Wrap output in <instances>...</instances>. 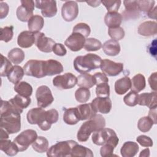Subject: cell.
Returning <instances> with one entry per match:
<instances>
[{"instance_id":"obj_1","label":"cell","mask_w":157,"mask_h":157,"mask_svg":"<svg viewBox=\"0 0 157 157\" xmlns=\"http://www.w3.org/2000/svg\"><path fill=\"white\" fill-rule=\"evenodd\" d=\"M105 126V120L100 114H96L88 121L83 123L77 134L79 142H84L88 140L91 133L98 131Z\"/></svg>"},{"instance_id":"obj_2","label":"cell","mask_w":157,"mask_h":157,"mask_svg":"<svg viewBox=\"0 0 157 157\" xmlns=\"http://www.w3.org/2000/svg\"><path fill=\"white\" fill-rule=\"evenodd\" d=\"M101 58L94 53H88L84 56H78L74 60L75 71L80 74H86L100 67Z\"/></svg>"},{"instance_id":"obj_3","label":"cell","mask_w":157,"mask_h":157,"mask_svg":"<svg viewBox=\"0 0 157 157\" xmlns=\"http://www.w3.org/2000/svg\"><path fill=\"white\" fill-rule=\"evenodd\" d=\"M0 127L10 134L18 132L21 129L20 113L10 112L0 114Z\"/></svg>"},{"instance_id":"obj_4","label":"cell","mask_w":157,"mask_h":157,"mask_svg":"<svg viewBox=\"0 0 157 157\" xmlns=\"http://www.w3.org/2000/svg\"><path fill=\"white\" fill-rule=\"evenodd\" d=\"M92 141L97 145L109 144L115 148L118 144L119 139L114 130L110 128H103L93 133Z\"/></svg>"},{"instance_id":"obj_5","label":"cell","mask_w":157,"mask_h":157,"mask_svg":"<svg viewBox=\"0 0 157 157\" xmlns=\"http://www.w3.org/2000/svg\"><path fill=\"white\" fill-rule=\"evenodd\" d=\"M77 144L72 140L58 142L48 149L47 156L48 157L71 156L72 149Z\"/></svg>"},{"instance_id":"obj_6","label":"cell","mask_w":157,"mask_h":157,"mask_svg":"<svg viewBox=\"0 0 157 157\" xmlns=\"http://www.w3.org/2000/svg\"><path fill=\"white\" fill-rule=\"evenodd\" d=\"M37 137V134L33 129H26L22 131L13 140L14 143L18 147L19 151H24L30 145L35 141Z\"/></svg>"},{"instance_id":"obj_7","label":"cell","mask_w":157,"mask_h":157,"mask_svg":"<svg viewBox=\"0 0 157 157\" xmlns=\"http://www.w3.org/2000/svg\"><path fill=\"white\" fill-rule=\"evenodd\" d=\"M45 110L41 107H36L30 109L26 115L28 121L31 124H37L42 131H48L45 124Z\"/></svg>"},{"instance_id":"obj_8","label":"cell","mask_w":157,"mask_h":157,"mask_svg":"<svg viewBox=\"0 0 157 157\" xmlns=\"http://www.w3.org/2000/svg\"><path fill=\"white\" fill-rule=\"evenodd\" d=\"M44 61L30 59L23 66L25 74L36 78L45 77L44 67Z\"/></svg>"},{"instance_id":"obj_9","label":"cell","mask_w":157,"mask_h":157,"mask_svg":"<svg viewBox=\"0 0 157 157\" xmlns=\"http://www.w3.org/2000/svg\"><path fill=\"white\" fill-rule=\"evenodd\" d=\"M77 83V78L71 72L57 75L53 79V85L59 90L72 88Z\"/></svg>"},{"instance_id":"obj_10","label":"cell","mask_w":157,"mask_h":157,"mask_svg":"<svg viewBox=\"0 0 157 157\" xmlns=\"http://www.w3.org/2000/svg\"><path fill=\"white\" fill-rule=\"evenodd\" d=\"M20 2L21 6L18 7L16 11L17 18L23 22L28 21L33 16L35 2L31 0H21Z\"/></svg>"},{"instance_id":"obj_11","label":"cell","mask_w":157,"mask_h":157,"mask_svg":"<svg viewBox=\"0 0 157 157\" xmlns=\"http://www.w3.org/2000/svg\"><path fill=\"white\" fill-rule=\"evenodd\" d=\"M36 98L37 105L41 108L49 106L54 101L50 89L46 85H41L37 88L36 92Z\"/></svg>"},{"instance_id":"obj_12","label":"cell","mask_w":157,"mask_h":157,"mask_svg":"<svg viewBox=\"0 0 157 157\" xmlns=\"http://www.w3.org/2000/svg\"><path fill=\"white\" fill-rule=\"evenodd\" d=\"M100 68L106 75L114 77L118 75L123 70V64L116 63L108 59L102 60Z\"/></svg>"},{"instance_id":"obj_13","label":"cell","mask_w":157,"mask_h":157,"mask_svg":"<svg viewBox=\"0 0 157 157\" xmlns=\"http://www.w3.org/2000/svg\"><path fill=\"white\" fill-rule=\"evenodd\" d=\"M36 8L41 10V13L44 17L51 18L56 15L57 13L56 2L53 0L35 1Z\"/></svg>"},{"instance_id":"obj_14","label":"cell","mask_w":157,"mask_h":157,"mask_svg":"<svg viewBox=\"0 0 157 157\" xmlns=\"http://www.w3.org/2000/svg\"><path fill=\"white\" fill-rule=\"evenodd\" d=\"M78 14V7L76 1H66L61 8V15L66 21H72Z\"/></svg>"},{"instance_id":"obj_15","label":"cell","mask_w":157,"mask_h":157,"mask_svg":"<svg viewBox=\"0 0 157 157\" xmlns=\"http://www.w3.org/2000/svg\"><path fill=\"white\" fill-rule=\"evenodd\" d=\"M35 45L37 47V48L42 52H52L53 47L56 44L55 42L52 38L46 37L44 33L36 32L35 33Z\"/></svg>"},{"instance_id":"obj_16","label":"cell","mask_w":157,"mask_h":157,"mask_svg":"<svg viewBox=\"0 0 157 157\" xmlns=\"http://www.w3.org/2000/svg\"><path fill=\"white\" fill-rule=\"evenodd\" d=\"M85 39L82 34L72 32L65 40L64 44L71 51L78 52L84 47Z\"/></svg>"},{"instance_id":"obj_17","label":"cell","mask_w":157,"mask_h":157,"mask_svg":"<svg viewBox=\"0 0 157 157\" xmlns=\"http://www.w3.org/2000/svg\"><path fill=\"white\" fill-rule=\"evenodd\" d=\"M94 110L103 114H107L110 112L112 109V101L109 97H96L91 102Z\"/></svg>"},{"instance_id":"obj_18","label":"cell","mask_w":157,"mask_h":157,"mask_svg":"<svg viewBox=\"0 0 157 157\" xmlns=\"http://www.w3.org/2000/svg\"><path fill=\"white\" fill-rule=\"evenodd\" d=\"M44 67L45 76H52L59 74L63 71L62 64L58 61L52 59L44 61Z\"/></svg>"},{"instance_id":"obj_19","label":"cell","mask_w":157,"mask_h":157,"mask_svg":"<svg viewBox=\"0 0 157 157\" xmlns=\"http://www.w3.org/2000/svg\"><path fill=\"white\" fill-rule=\"evenodd\" d=\"M123 4L125 10L123 12L122 17H124L126 20L129 18L135 19L139 17L140 11L137 1H124Z\"/></svg>"},{"instance_id":"obj_20","label":"cell","mask_w":157,"mask_h":157,"mask_svg":"<svg viewBox=\"0 0 157 157\" xmlns=\"http://www.w3.org/2000/svg\"><path fill=\"white\" fill-rule=\"evenodd\" d=\"M35 33L29 31H24L20 33L18 36L17 44L21 48H29L33 44H35Z\"/></svg>"},{"instance_id":"obj_21","label":"cell","mask_w":157,"mask_h":157,"mask_svg":"<svg viewBox=\"0 0 157 157\" xmlns=\"http://www.w3.org/2000/svg\"><path fill=\"white\" fill-rule=\"evenodd\" d=\"M138 33L143 36H151L157 33V23L156 21H146L138 27Z\"/></svg>"},{"instance_id":"obj_22","label":"cell","mask_w":157,"mask_h":157,"mask_svg":"<svg viewBox=\"0 0 157 157\" xmlns=\"http://www.w3.org/2000/svg\"><path fill=\"white\" fill-rule=\"evenodd\" d=\"M138 104L147 106L149 109L156 107V92L144 93L139 95Z\"/></svg>"},{"instance_id":"obj_23","label":"cell","mask_w":157,"mask_h":157,"mask_svg":"<svg viewBox=\"0 0 157 157\" xmlns=\"http://www.w3.org/2000/svg\"><path fill=\"white\" fill-rule=\"evenodd\" d=\"M63 121L69 125H74L80 121V117L77 107L66 109L63 114Z\"/></svg>"},{"instance_id":"obj_24","label":"cell","mask_w":157,"mask_h":157,"mask_svg":"<svg viewBox=\"0 0 157 157\" xmlns=\"http://www.w3.org/2000/svg\"><path fill=\"white\" fill-rule=\"evenodd\" d=\"M122 15L117 12L106 13L104 17V22L109 28L119 27L122 22Z\"/></svg>"},{"instance_id":"obj_25","label":"cell","mask_w":157,"mask_h":157,"mask_svg":"<svg viewBox=\"0 0 157 157\" xmlns=\"http://www.w3.org/2000/svg\"><path fill=\"white\" fill-rule=\"evenodd\" d=\"M102 50L105 55L114 56L119 54L121 48L118 41L110 39L104 43L102 45Z\"/></svg>"},{"instance_id":"obj_26","label":"cell","mask_w":157,"mask_h":157,"mask_svg":"<svg viewBox=\"0 0 157 157\" xmlns=\"http://www.w3.org/2000/svg\"><path fill=\"white\" fill-rule=\"evenodd\" d=\"M139 147L137 143L127 141L124 143L120 149V153L123 157H133L139 151Z\"/></svg>"},{"instance_id":"obj_27","label":"cell","mask_w":157,"mask_h":157,"mask_svg":"<svg viewBox=\"0 0 157 157\" xmlns=\"http://www.w3.org/2000/svg\"><path fill=\"white\" fill-rule=\"evenodd\" d=\"M131 86V79L129 77L125 76L118 80L115 83V91L119 95H122L126 93Z\"/></svg>"},{"instance_id":"obj_28","label":"cell","mask_w":157,"mask_h":157,"mask_svg":"<svg viewBox=\"0 0 157 157\" xmlns=\"http://www.w3.org/2000/svg\"><path fill=\"white\" fill-rule=\"evenodd\" d=\"M0 149L7 155L10 156L16 155L19 151L18 147L14 142L7 139L0 140Z\"/></svg>"},{"instance_id":"obj_29","label":"cell","mask_w":157,"mask_h":157,"mask_svg":"<svg viewBox=\"0 0 157 157\" xmlns=\"http://www.w3.org/2000/svg\"><path fill=\"white\" fill-rule=\"evenodd\" d=\"M44 25V20L39 15H33L28 21V27L29 31L40 32Z\"/></svg>"},{"instance_id":"obj_30","label":"cell","mask_w":157,"mask_h":157,"mask_svg":"<svg viewBox=\"0 0 157 157\" xmlns=\"http://www.w3.org/2000/svg\"><path fill=\"white\" fill-rule=\"evenodd\" d=\"M9 102H11L17 109L23 112L24 109L27 108L30 105L31 98L30 97H26L17 94L13 98L10 99Z\"/></svg>"},{"instance_id":"obj_31","label":"cell","mask_w":157,"mask_h":157,"mask_svg":"<svg viewBox=\"0 0 157 157\" xmlns=\"http://www.w3.org/2000/svg\"><path fill=\"white\" fill-rule=\"evenodd\" d=\"M77 107L80 115V120H89L96 114V112L93 109L91 103L80 104Z\"/></svg>"},{"instance_id":"obj_32","label":"cell","mask_w":157,"mask_h":157,"mask_svg":"<svg viewBox=\"0 0 157 157\" xmlns=\"http://www.w3.org/2000/svg\"><path fill=\"white\" fill-rule=\"evenodd\" d=\"M77 85L79 87L91 88L96 85V80L93 75L89 74H82L77 77Z\"/></svg>"},{"instance_id":"obj_33","label":"cell","mask_w":157,"mask_h":157,"mask_svg":"<svg viewBox=\"0 0 157 157\" xmlns=\"http://www.w3.org/2000/svg\"><path fill=\"white\" fill-rule=\"evenodd\" d=\"M25 75V72L23 68L18 65H15L13 66L10 72L9 73L7 78L9 81L13 84H16L20 82Z\"/></svg>"},{"instance_id":"obj_34","label":"cell","mask_w":157,"mask_h":157,"mask_svg":"<svg viewBox=\"0 0 157 157\" xmlns=\"http://www.w3.org/2000/svg\"><path fill=\"white\" fill-rule=\"evenodd\" d=\"M131 89L132 91L136 93H139L143 90L146 86L145 78L144 75L141 74H137L135 75L131 80Z\"/></svg>"},{"instance_id":"obj_35","label":"cell","mask_w":157,"mask_h":157,"mask_svg":"<svg viewBox=\"0 0 157 157\" xmlns=\"http://www.w3.org/2000/svg\"><path fill=\"white\" fill-rule=\"evenodd\" d=\"M13 89L18 94L26 97H30L33 93L32 86L26 82H20L15 84Z\"/></svg>"},{"instance_id":"obj_36","label":"cell","mask_w":157,"mask_h":157,"mask_svg":"<svg viewBox=\"0 0 157 157\" xmlns=\"http://www.w3.org/2000/svg\"><path fill=\"white\" fill-rule=\"evenodd\" d=\"M93 156L94 155L91 150L78 144L73 147L71 153V156L93 157Z\"/></svg>"},{"instance_id":"obj_37","label":"cell","mask_w":157,"mask_h":157,"mask_svg":"<svg viewBox=\"0 0 157 157\" xmlns=\"http://www.w3.org/2000/svg\"><path fill=\"white\" fill-rule=\"evenodd\" d=\"M48 141L43 136H37L35 141L32 144L33 148L37 153L47 152L48 149Z\"/></svg>"},{"instance_id":"obj_38","label":"cell","mask_w":157,"mask_h":157,"mask_svg":"<svg viewBox=\"0 0 157 157\" xmlns=\"http://www.w3.org/2000/svg\"><path fill=\"white\" fill-rule=\"evenodd\" d=\"M7 56L12 63L18 64L24 60L25 55L24 52L20 48H14L9 52Z\"/></svg>"},{"instance_id":"obj_39","label":"cell","mask_w":157,"mask_h":157,"mask_svg":"<svg viewBox=\"0 0 157 157\" xmlns=\"http://www.w3.org/2000/svg\"><path fill=\"white\" fill-rule=\"evenodd\" d=\"M91 96L90 91L88 88L80 87L75 92V98L77 102L80 103H85L87 102Z\"/></svg>"},{"instance_id":"obj_40","label":"cell","mask_w":157,"mask_h":157,"mask_svg":"<svg viewBox=\"0 0 157 157\" xmlns=\"http://www.w3.org/2000/svg\"><path fill=\"white\" fill-rule=\"evenodd\" d=\"M153 124V121L148 116L143 117L138 120L137 128L140 131L147 132L151 129Z\"/></svg>"},{"instance_id":"obj_41","label":"cell","mask_w":157,"mask_h":157,"mask_svg":"<svg viewBox=\"0 0 157 157\" xmlns=\"http://www.w3.org/2000/svg\"><path fill=\"white\" fill-rule=\"evenodd\" d=\"M102 47V44L99 40L90 37L85 39L84 48L88 52H94L99 50Z\"/></svg>"},{"instance_id":"obj_42","label":"cell","mask_w":157,"mask_h":157,"mask_svg":"<svg viewBox=\"0 0 157 157\" xmlns=\"http://www.w3.org/2000/svg\"><path fill=\"white\" fill-rule=\"evenodd\" d=\"M58 112L56 109H52L45 112V124L48 129H50L52 124L58 121Z\"/></svg>"},{"instance_id":"obj_43","label":"cell","mask_w":157,"mask_h":157,"mask_svg":"<svg viewBox=\"0 0 157 157\" xmlns=\"http://www.w3.org/2000/svg\"><path fill=\"white\" fill-rule=\"evenodd\" d=\"M1 59L0 75L1 77H6L8 75L10 70L13 67V66L9 59H7L6 57L3 56L2 54L1 55Z\"/></svg>"},{"instance_id":"obj_44","label":"cell","mask_w":157,"mask_h":157,"mask_svg":"<svg viewBox=\"0 0 157 157\" xmlns=\"http://www.w3.org/2000/svg\"><path fill=\"white\" fill-rule=\"evenodd\" d=\"M13 36V26H5L0 29V40L8 42L12 40Z\"/></svg>"},{"instance_id":"obj_45","label":"cell","mask_w":157,"mask_h":157,"mask_svg":"<svg viewBox=\"0 0 157 157\" xmlns=\"http://www.w3.org/2000/svg\"><path fill=\"white\" fill-rule=\"evenodd\" d=\"M139 101V94L133 91H129L126 95L123 98V101L126 105L129 107H134L138 104Z\"/></svg>"},{"instance_id":"obj_46","label":"cell","mask_w":157,"mask_h":157,"mask_svg":"<svg viewBox=\"0 0 157 157\" xmlns=\"http://www.w3.org/2000/svg\"><path fill=\"white\" fill-rule=\"evenodd\" d=\"M96 94L98 97H109L110 86L108 83H100L96 85Z\"/></svg>"},{"instance_id":"obj_47","label":"cell","mask_w":157,"mask_h":157,"mask_svg":"<svg viewBox=\"0 0 157 157\" xmlns=\"http://www.w3.org/2000/svg\"><path fill=\"white\" fill-rule=\"evenodd\" d=\"M108 34L113 40L117 41L121 40L124 37L125 35L124 29L120 26L117 28H109Z\"/></svg>"},{"instance_id":"obj_48","label":"cell","mask_w":157,"mask_h":157,"mask_svg":"<svg viewBox=\"0 0 157 157\" xmlns=\"http://www.w3.org/2000/svg\"><path fill=\"white\" fill-rule=\"evenodd\" d=\"M101 3L105 7L108 12H117L119 9L121 1L120 0H104Z\"/></svg>"},{"instance_id":"obj_49","label":"cell","mask_w":157,"mask_h":157,"mask_svg":"<svg viewBox=\"0 0 157 157\" xmlns=\"http://www.w3.org/2000/svg\"><path fill=\"white\" fill-rule=\"evenodd\" d=\"M73 33H78L82 34L85 38L87 37L91 33V29L88 25L85 23H77L73 28Z\"/></svg>"},{"instance_id":"obj_50","label":"cell","mask_w":157,"mask_h":157,"mask_svg":"<svg viewBox=\"0 0 157 157\" xmlns=\"http://www.w3.org/2000/svg\"><path fill=\"white\" fill-rule=\"evenodd\" d=\"M139 11L148 13L151 10L155 5V1H137Z\"/></svg>"},{"instance_id":"obj_51","label":"cell","mask_w":157,"mask_h":157,"mask_svg":"<svg viewBox=\"0 0 157 157\" xmlns=\"http://www.w3.org/2000/svg\"><path fill=\"white\" fill-rule=\"evenodd\" d=\"M115 147L109 144H105L102 145V147L100 149V154L101 156L106 157V156H111L113 155V150Z\"/></svg>"},{"instance_id":"obj_52","label":"cell","mask_w":157,"mask_h":157,"mask_svg":"<svg viewBox=\"0 0 157 157\" xmlns=\"http://www.w3.org/2000/svg\"><path fill=\"white\" fill-rule=\"evenodd\" d=\"M137 142L142 147H148L153 146V140L152 139L145 135L139 136L136 139Z\"/></svg>"},{"instance_id":"obj_53","label":"cell","mask_w":157,"mask_h":157,"mask_svg":"<svg viewBox=\"0 0 157 157\" xmlns=\"http://www.w3.org/2000/svg\"><path fill=\"white\" fill-rule=\"evenodd\" d=\"M52 52L59 56H63L67 53L65 47L61 43H56L53 47Z\"/></svg>"},{"instance_id":"obj_54","label":"cell","mask_w":157,"mask_h":157,"mask_svg":"<svg viewBox=\"0 0 157 157\" xmlns=\"http://www.w3.org/2000/svg\"><path fill=\"white\" fill-rule=\"evenodd\" d=\"M93 76L96 80V85L99 84L100 83H108L109 82L108 77L104 73L96 72Z\"/></svg>"},{"instance_id":"obj_55","label":"cell","mask_w":157,"mask_h":157,"mask_svg":"<svg viewBox=\"0 0 157 157\" xmlns=\"http://www.w3.org/2000/svg\"><path fill=\"white\" fill-rule=\"evenodd\" d=\"M9 7L6 2L1 1L0 2V18L3 19L7 17L9 13Z\"/></svg>"},{"instance_id":"obj_56","label":"cell","mask_w":157,"mask_h":157,"mask_svg":"<svg viewBox=\"0 0 157 157\" xmlns=\"http://www.w3.org/2000/svg\"><path fill=\"white\" fill-rule=\"evenodd\" d=\"M156 78H157V73L154 72L151 74V75L148 78V83L150 88L153 91H156Z\"/></svg>"},{"instance_id":"obj_57","label":"cell","mask_w":157,"mask_h":157,"mask_svg":"<svg viewBox=\"0 0 157 157\" xmlns=\"http://www.w3.org/2000/svg\"><path fill=\"white\" fill-rule=\"evenodd\" d=\"M156 107H153L151 109H150L149 112H148V117L152 120L154 124H156Z\"/></svg>"},{"instance_id":"obj_58","label":"cell","mask_w":157,"mask_h":157,"mask_svg":"<svg viewBox=\"0 0 157 157\" xmlns=\"http://www.w3.org/2000/svg\"><path fill=\"white\" fill-rule=\"evenodd\" d=\"M157 7L155 6L154 8H153L151 10H150L148 13L147 15L149 18H152V19H156V10Z\"/></svg>"},{"instance_id":"obj_59","label":"cell","mask_w":157,"mask_h":157,"mask_svg":"<svg viewBox=\"0 0 157 157\" xmlns=\"http://www.w3.org/2000/svg\"><path fill=\"white\" fill-rule=\"evenodd\" d=\"M9 138V133L3 128H1V138L0 140L7 139Z\"/></svg>"},{"instance_id":"obj_60","label":"cell","mask_w":157,"mask_h":157,"mask_svg":"<svg viewBox=\"0 0 157 157\" xmlns=\"http://www.w3.org/2000/svg\"><path fill=\"white\" fill-rule=\"evenodd\" d=\"M86 2L89 6L93 7H96L100 5V4L101 3V1H86Z\"/></svg>"},{"instance_id":"obj_61","label":"cell","mask_w":157,"mask_h":157,"mask_svg":"<svg viewBox=\"0 0 157 157\" xmlns=\"http://www.w3.org/2000/svg\"><path fill=\"white\" fill-rule=\"evenodd\" d=\"M150 156V150L149 148H145L144 150H143L140 155H139V156L141 157V156H144V157H148Z\"/></svg>"}]
</instances>
